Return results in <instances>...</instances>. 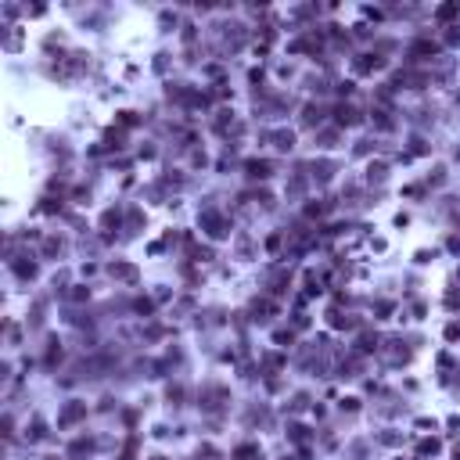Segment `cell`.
Masks as SVG:
<instances>
[{
    "label": "cell",
    "mask_w": 460,
    "mask_h": 460,
    "mask_svg": "<svg viewBox=\"0 0 460 460\" xmlns=\"http://www.w3.org/2000/svg\"><path fill=\"white\" fill-rule=\"evenodd\" d=\"M83 413H86V406H69V410L61 413V424H72L76 417H83Z\"/></svg>",
    "instance_id": "1"
},
{
    "label": "cell",
    "mask_w": 460,
    "mask_h": 460,
    "mask_svg": "<svg viewBox=\"0 0 460 460\" xmlns=\"http://www.w3.org/2000/svg\"><path fill=\"white\" fill-rule=\"evenodd\" d=\"M248 169H252V177H266V173H270V166H266V162H252Z\"/></svg>",
    "instance_id": "2"
},
{
    "label": "cell",
    "mask_w": 460,
    "mask_h": 460,
    "mask_svg": "<svg viewBox=\"0 0 460 460\" xmlns=\"http://www.w3.org/2000/svg\"><path fill=\"white\" fill-rule=\"evenodd\" d=\"M198 460H220V453H216V449H209V446H205V449H198Z\"/></svg>",
    "instance_id": "3"
},
{
    "label": "cell",
    "mask_w": 460,
    "mask_h": 460,
    "mask_svg": "<svg viewBox=\"0 0 460 460\" xmlns=\"http://www.w3.org/2000/svg\"><path fill=\"white\" fill-rule=\"evenodd\" d=\"M449 15H456V4H446V8H439V18H449Z\"/></svg>",
    "instance_id": "4"
},
{
    "label": "cell",
    "mask_w": 460,
    "mask_h": 460,
    "mask_svg": "<svg viewBox=\"0 0 460 460\" xmlns=\"http://www.w3.org/2000/svg\"><path fill=\"white\" fill-rule=\"evenodd\" d=\"M456 460H460V449H456Z\"/></svg>",
    "instance_id": "5"
}]
</instances>
